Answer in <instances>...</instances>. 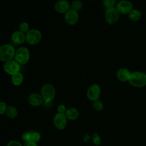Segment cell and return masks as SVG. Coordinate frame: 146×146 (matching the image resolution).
<instances>
[{
  "mask_svg": "<svg viewBox=\"0 0 146 146\" xmlns=\"http://www.w3.org/2000/svg\"><path fill=\"white\" fill-rule=\"evenodd\" d=\"M128 82L136 88H141L146 86V74L142 71H136L131 72Z\"/></svg>",
  "mask_w": 146,
  "mask_h": 146,
  "instance_id": "cell-1",
  "label": "cell"
},
{
  "mask_svg": "<svg viewBox=\"0 0 146 146\" xmlns=\"http://www.w3.org/2000/svg\"><path fill=\"white\" fill-rule=\"evenodd\" d=\"M45 103L52 102L56 95V91L54 86L50 83L44 84L40 88V94Z\"/></svg>",
  "mask_w": 146,
  "mask_h": 146,
  "instance_id": "cell-2",
  "label": "cell"
},
{
  "mask_svg": "<svg viewBox=\"0 0 146 146\" xmlns=\"http://www.w3.org/2000/svg\"><path fill=\"white\" fill-rule=\"evenodd\" d=\"M15 50L14 47L8 43L0 46V61L7 62L14 59Z\"/></svg>",
  "mask_w": 146,
  "mask_h": 146,
  "instance_id": "cell-3",
  "label": "cell"
},
{
  "mask_svg": "<svg viewBox=\"0 0 146 146\" xmlns=\"http://www.w3.org/2000/svg\"><path fill=\"white\" fill-rule=\"evenodd\" d=\"M30 52L29 49L25 46H21L15 50L14 59L19 64H25L30 60Z\"/></svg>",
  "mask_w": 146,
  "mask_h": 146,
  "instance_id": "cell-4",
  "label": "cell"
},
{
  "mask_svg": "<svg viewBox=\"0 0 146 146\" xmlns=\"http://www.w3.org/2000/svg\"><path fill=\"white\" fill-rule=\"evenodd\" d=\"M42 37V35L40 31L35 29H30L26 34V42L30 45H36L40 42Z\"/></svg>",
  "mask_w": 146,
  "mask_h": 146,
  "instance_id": "cell-5",
  "label": "cell"
},
{
  "mask_svg": "<svg viewBox=\"0 0 146 146\" xmlns=\"http://www.w3.org/2000/svg\"><path fill=\"white\" fill-rule=\"evenodd\" d=\"M3 70L5 73L10 75H13L19 72L21 70V64L15 60L12 59L4 62Z\"/></svg>",
  "mask_w": 146,
  "mask_h": 146,
  "instance_id": "cell-6",
  "label": "cell"
},
{
  "mask_svg": "<svg viewBox=\"0 0 146 146\" xmlns=\"http://www.w3.org/2000/svg\"><path fill=\"white\" fill-rule=\"evenodd\" d=\"M120 14L115 7L107 9L104 14V19L107 23L113 25L116 23L120 18Z\"/></svg>",
  "mask_w": 146,
  "mask_h": 146,
  "instance_id": "cell-7",
  "label": "cell"
},
{
  "mask_svg": "<svg viewBox=\"0 0 146 146\" xmlns=\"http://www.w3.org/2000/svg\"><path fill=\"white\" fill-rule=\"evenodd\" d=\"M101 95V88L99 85L96 83L91 84L87 90L86 95L87 98L92 102L99 99Z\"/></svg>",
  "mask_w": 146,
  "mask_h": 146,
  "instance_id": "cell-8",
  "label": "cell"
},
{
  "mask_svg": "<svg viewBox=\"0 0 146 146\" xmlns=\"http://www.w3.org/2000/svg\"><path fill=\"white\" fill-rule=\"evenodd\" d=\"M116 8L120 14L126 15L133 9V5L128 0H121L116 4Z\"/></svg>",
  "mask_w": 146,
  "mask_h": 146,
  "instance_id": "cell-9",
  "label": "cell"
},
{
  "mask_svg": "<svg viewBox=\"0 0 146 146\" xmlns=\"http://www.w3.org/2000/svg\"><path fill=\"white\" fill-rule=\"evenodd\" d=\"M67 123V119L65 114L56 113L53 117V124L55 127L59 130L64 129Z\"/></svg>",
  "mask_w": 146,
  "mask_h": 146,
  "instance_id": "cell-10",
  "label": "cell"
},
{
  "mask_svg": "<svg viewBox=\"0 0 146 146\" xmlns=\"http://www.w3.org/2000/svg\"><path fill=\"white\" fill-rule=\"evenodd\" d=\"M79 16L78 12L70 9L64 14V19L65 22L70 26L75 25L79 21Z\"/></svg>",
  "mask_w": 146,
  "mask_h": 146,
  "instance_id": "cell-11",
  "label": "cell"
},
{
  "mask_svg": "<svg viewBox=\"0 0 146 146\" xmlns=\"http://www.w3.org/2000/svg\"><path fill=\"white\" fill-rule=\"evenodd\" d=\"M54 8L57 13L64 14L71 9V3L67 0H58L55 3Z\"/></svg>",
  "mask_w": 146,
  "mask_h": 146,
  "instance_id": "cell-12",
  "label": "cell"
},
{
  "mask_svg": "<svg viewBox=\"0 0 146 146\" xmlns=\"http://www.w3.org/2000/svg\"><path fill=\"white\" fill-rule=\"evenodd\" d=\"M29 104L33 107H39L42 105L44 100L40 94L38 93H32L28 97Z\"/></svg>",
  "mask_w": 146,
  "mask_h": 146,
  "instance_id": "cell-13",
  "label": "cell"
},
{
  "mask_svg": "<svg viewBox=\"0 0 146 146\" xmlns=\"http://www.w3.org/2000/svg\"><path fill=\"white\" fill-rule=\"evenodd\" d=\"M11 39L14 43L22 44L26 42V34L19 30H16L12 33Z\"/></svg>",
  "mask_w": 146,
  "mask_h": 146,
  "instance_id": "cell-14",
  "label": "cell"
},
{
  "mask_svg": "<svg viewBox=\"0 0 146 146\" xmlns=\"http://www.w3.org/2000/svg\"><path fill=\"white\" fill-rule=\"evenodd\" d=\"M131 72L126 68H120L116 72V78L120 82H128Z\"/></svg>",
  "mask_w": 146,
  "mask_h": 146,
  "instance_id": "cell-15",
  "label": "cell"
},
{
  "mask_svg": "<svg viewBox=\"0 0 146 146\" xmlns=\"http://www.w3.org/2000/svg\"><path fill=\"white\" fill-rule=\"evenodd\" d=\"M65 115L67 120L74 121L76 120L79 117V112L76 108L71 107L67 109Z\"/></svg>",
  "mask_w": 146,
  "mask_h": 146,
  "instance_id": "cell-16",
  "label": "cell"
},
{
  "mask_svg": "<svg viewBox=\"0 0 146 146\" xmlns=\"http://www.w3.org/2000/svg\"><path fill=\"white\" fill-rule=\"evenodd\" d=\"M24 80V76L21 72H19L11 76V81L12 84L15 86H21Z\"/></svg>",
  "mask_w": 146,
  "mask_h": 146,
  "instance_id": "cell-17",
  "label": "cell"
},
{
  "mask_svg": "<svg viewBox=\"0 0 146 146\" xmlns=\"http://www.w3.org/2000/svg\"><path fill=\"white\" fill-rule=\"evenodd\" d=\"M128 18L132 22L139 21L142 16L141 12L138 9H133L128 14Z\"/></svg>",
  "mask_w": 146,
  "mask_h": 146,
  "instance_id": "cell-18",
  "label": "cell"
},
{
  "mask_svg": "<svg viewBox=\"0 0 146 146\" xmlns=\"http://www.w3.org/2000/svg\"><path fill=\"white\" fill-rule=\"evenodd\" d=\"M6 114L9 118L11 119H15L18 115V111L17 108L13 106H7Z\"/></svg>",
  "mask_w": 146,
  "mask_h": 146,
  "instance_id": "cell-19",
  "label": "cell"
},
{
  "mask_svg": "<svg viewBox=\"0 0 146 146\" xmlns=\"http://www.w3.org/2000/svg\"><path fill=\"white\" fill-rule=\"evenodd\" d=\"M30 30V24L25 21L21 22L18 26V30L22 32L24 34L27 33Z\"/></svg>",
  "mask_w": 146,
  "mask_h": 146,
  "instance_id": "cell-20",
  "label": "cell"
},
{
  "mask_svg": "<svg viewBox=\"0 0 146 146\" xmlns=\"http://www.w3.org/2000/svg\"><path fill=\"white\" fill-rule=\"evenodd\" d=\"M83 7V3L80 0H74L71 3V9L78 12Z\"/></svg>",
  "mask_w": 146,
  "mask_h": 146,
  "instance_id": "cell-21",
  "label": "cell"
},
{
  "mask_svg": "<svg viewBox=\"0 0 146 146\" xmlns=\"http://www.w3.org/2000/svg\"><path fill=\"white\" fill-rule=\"evenodd\" d=\"M92 107H93V108L96 111L99 112V111H101L103 110L104 105H103V102L101 100H100L99 99H98V100H96L93 102Z\"/></svg>",
  "mask_w": 146,
  "mask_h": 146,
  "instance_id": "cell-22",
  "label": "cell"
},
{
  "mask_svg": "<svg viewBox=\"0 0 146 146\" xmlns=\"http://www.w3.org/2000/svg\"><path fill=\"white\" fill-rule=\"evenodd\" d=\"M116 3V0H103L104 7L107 9L113 7Z\"/></svg>",
  "mask_w": 146,
  "mask_h": 146,
  "instance_id": "cell-23",
  "label": "cell"
},
{
  "mask_svg": "<svg viewBox=\"0 0 146 146\" xmlns=\"http://www.w3.org/2000/svg\"><path fill=\"white\" fill-rule=\"evenodd\" d=\"M31 141H33L34 142H35L38 143L41 138L40 134L36 131H34V132H31Z\"/></svg>",
  "mask_w": 146,
  "mask_h": 146,
  "instance_id": "cell-24",
  "label": "cell"
},
{
  "mask_svg": "<svg viewBox=\"0 0 146 146\" xmlns=\"http://www.w3.org/2000/svg\"><path fill=\"white\" fill-rule=\"evenodd\" d=\"M92 142L95 145H99L101 143V138L97 133H94L92 136Z\"/></svg>",
  "mask_w": 146,
  "mask_h": 146,
  "instance_id": "cell-25",
  "label": "cell"
},
{
  "mask_svg": "<svg viewBox=\"0 0 146 146\" xmlns=\"http://www.w3.org/2000/svg\"><path fill=\"white\" fill-rule=\"evenodd\" d=\"M7 108V106L6 103L4 102L0 101V115H2L6 113Z\"/></svg>",
  "mask_w": 146,
  "mask_h": 146,
  "instance_id": "cell-26",
  "label": "cell"
},
{
  "mask_svg": "<svg viewBox=\"0 0 146 146\" xmlns=\"http://www.w3.org/2000/svg\"><path fill=\"white\" fill-rule=\"evenodd\" d=\"M31 132H25L22 135V139L23 141H25V143L30 141L31 140Z\"/></svg>",
  "mask_w": 146,
  "mask_h": 146,
  "instance_id": "cell-27",
  "label": "cell"
},
{
  "mask_svg": "<svg viewBox=\"0 0 146 146\" xmlns=\"http://www.w3.org/2000/svg\"><path fill=\"white\" fill-rule=\"evenodd\" d=\"M6 146H23V145L21 143V142H19V141L13 140L9 141Z\"/></svg>",
  "mask_w": 146,
  "mask_h": 146,
  "instance_id": "cell-28",
  "label": "cell"
},
{
  "mask_svg": "<svg viewBox=\"0 0 146 146\" xmlns=\"http://www.w3.org/2000/svg\"><path fill=\"white\" fill-rule=\"evenodd\" d=\"M67 108L64 105V104H59L58 107H57V111H58V113H63L65 114L66 112Z\"/></svg>",
  "mask_w": 146,
  "mask_h": 146,
  "instance_id": "cell-29",
  "label": "cell"
},
{
  "mask_svg": "<svg viewBox=\"0 0 146 146\" xmlns=\"http://www.w3.org/2000/svg\"><path fill=\"white\" fill-rule=\"evenodd\" d=\"M23 146H38V145L36 143L30 140V141L25 142Z\"/></svg>",
  "mask_w": 146,
  "mask_h": 146,
  "instance_id": "cell-30",
  "label": "cell"
},
{
  "mask_svg": "<svg viewBox=\"0 0 146 146\" xmlns=\"http://www.w3.org/2000/svg\"><path fill=\"white\" fill-rule=\"evenodd\" d=\"M90 136L88 133H87V134L84 136V141L85 142H87V141L90 140Z\"/></svg>",
  "mask_w": 146,
  "mask_h": 146,
  "instance_id": "cell-31",
  "label": "cell"
},
{
  "mask_svg": "<svg viewBox=\"0 0 146 146\" xmlns=\"http://www.w3.org/2000/svg\"><path fill=\"white\" fill-rule=\"evenodd\" d=\"M87 1H94V0H87Z\"/></svg>",
  "mask_w": 146,
  "mask_h": 146,
  "instance_id": "cell-32",
  "label": "cell"
}]
</instances>
